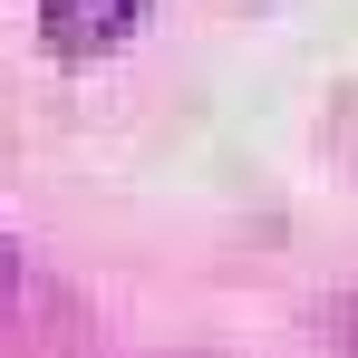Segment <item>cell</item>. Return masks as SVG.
Listing matches in <instances>:
<instances>
[{"label": "cell", "mask_w": 358, "mask_h": 358, "mask_svg": "<svg viewBox=\"0 0 358 358\" xmlns=\"http://www.w3.org/2000/svg\"><path fill=\"white\" fill-rule=\"evenodd\" d=\"M136 10L145 0H49V39L59 49H107V39L136 29Z\"/></svg>", "instance_id": "1"}]
</instances>
